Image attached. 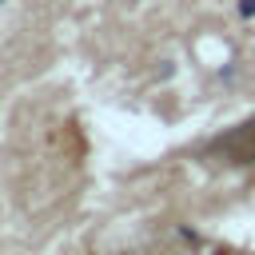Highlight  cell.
<instances>
[{"label":"cell","mask_w":255,"mask_h":255,"mask_svg":"<svg viewBox=\"0 0 255 255\" xmlns=\"http://www.w3.org/2000/svg\"><path fill=\"white\" fill-rule=\"evenodd\" d=\"M235 12H239V20H255V0H235Z\"/></svg>","instance_id":"cell-1"}]
</instances>
